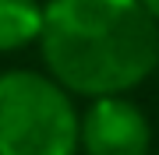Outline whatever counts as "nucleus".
Segmentation results:
<instances>
[{
  "mask_svg": "<svg viewBox=\"0 0 159 155\" xmlns=\"http://www.w3.org/2000/svg\"><path fill=\"white\" fill-rule=\"evenodd\" d=\"M142 4H145V11H148V14H152L156 21H159V0H142Z\"/></svg>",
  "mask_w": 159,
  "mask_h": 155,
  "instance_id": "39448f33",
  "label": "nucleus"
},
{
  "mask_svg": "<svg viewBox=\"0 0 159 155\" xmlns=\"http://www.w3.org/2000/svg\"><path fill=\"white\" fill-rule=\"evenodd\" d=\"M43 35V7L35 0H0V53H18Z\"/></svg>",
  "mask_w": 159,
  "mask_h": 155,
  "instance_id": "20e7f679",
  "label": "nucleus"
},
{
  "mask_svg": "<svg viewBox=\"0 0 159 155\" xmlns=\"http://www.w3.org/2000/svg\"><path fill=\"white\" fill-rule=\"evenodd\" d=\"M78 120L71 92L53 74H0V155H74Z\"/></svg>",
  "mask_w": 159,
  "mask_h": 155,
  "instance_id": "f03ea898",
  "label": "nucleus"
},
{
  "mask_svg": "<svg viewBox=\"0 0 159 155\" xmlns=\"http://www.w3.org/2000/svg\"><path fill=\"white\" fill-rule=\"evenodd\" d=\"M78 148L85 155H148L152 123L127 95H99L78 120Z\"/></svg>",
  "mask_w": 159,
  "mask_h": 155,
  "instance_id": "7ed1b4c3",
  "label": "nucleus"
},
{
  "mask_svg": "<svg viewBox=\"0 0 159 155\" xmlns=\"http://www.w3.org/2000/svg\"><path fill=\"white\" fill-rule=\"evenodd\" d=\"M39 50L71 95H127L159 67V21L142 0H50Z\"/></svg>",
  "mask_w": 159,
  "mask_h": 155,
  "instance_id": "f257e3e1",
  "label": "nucleus"
}]
</instances>
